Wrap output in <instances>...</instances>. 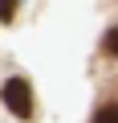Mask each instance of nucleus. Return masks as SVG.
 <instances>
[{
  "label": "nucleus",
  "instance_id": "nucleus-1",
  "mask_svg": "<svg viewBox=\"0 0 118 123\" xmlns=\"http://www.w3.org/2000/svg\"><path fill=\"white\" fill-rule=\"evenodd\" d=\"M4 107L16 115V119H29L33 115V86L25 78H8L4 82Z\"/></svg>",
  "mask_w": 118,
  "mask_h": 123
},
{
  "label": "nucleus",
  "instance_id": "nucleus-2",
  "mask_svg": "<svg viewBox=\"0 0 118 123\" xmlns=\"http://www.w3.org/2000/svg\"><path fill=\"white\" fill-rule=\"evenodd\" d=\"M106 53L118 57V25H110V33H106Z\"/></svg>",
  "mask_w": 118,
  "mask_h": 123
},
{
  "label": "nucleus",
  "instance_id": "nucleus-3",
  "mask_svg": "<svg viewBox=\"0 0 118 123\" xmlns=\"http://www.w3.org/2000/svg\"><path fill=\"white\" fill-rule=\"evenodd\" d=\"M94 123H118V107H102L94 115Z\"/></svg>",
  "mask_w": 118,
  "mask_h": 123
},
{
  "label": "nucleus",
  "instance_id": "nucleus-4",
  "mask_svg": "<svg viewBox=\"0 0 118 123\" xmlns=\"http://www.w3.org/2000/svg\"><path fill=\"white\" fill-rule=\"evenodd\" d=\"M16 4H21V0H0V21H12L16 17Z\"/></svg>",
  "mask_w": 118,
  "mask_h": 123
}]
</instances>
